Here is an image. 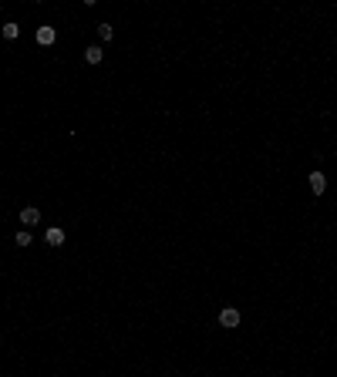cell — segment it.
<instances>
[{
	"label": "cell",
	"mask_w": 337,
	"mask_h": 377,
	"mask_svg": "<svg viewBox=\"0 0 337 377\" xmlns=\"http://www.w3.org/2000/svg\"><path fill=\"white\" fill-rule=\"evenodd\" d=\"M219 323H223L226 330H233V327H239V310H233V307H226V310H219Z\"/></svg>",
	"instance_id": "2"
},
{
	"label": "cell",
	"mask_w": 337,
	"mask_h": 377,
	"mask_svg": "<svg viewBox=\"0 0 337 377\" xmlns=\"http://www.w3.org/2000/svg\"><path fill=\"white\" fill-rule=\"evenodd\" d=\"M21 222L24 226H37V222H41V209H37V206H24L21 209Z\"/></svg>",
	"instance_id": "3"
},
{
	"label": "cell",
	"mask_w": 337,
	"mask_h": 377,
	"mask_svg": "<svg viewBox=\"0 0 337 377\" xmlns=\"http://www.w3.org/2000/svg\"><path fill=\"white\" fill-rule=\"evenodd\" d=\"M44 239H47V246H61L64 243V229H57V226H51L44 233Z\"/></svg>",
	"instance_id": "4"
},
{
	"label": "cell",
	"mask_w": 337,
	"mask_h": 377,
	"mask_svg": "<svg viewBox=\"0 0 337 377\" xmlns=\"http://www.w3.org/2000/svg\"><path fill=\"white\" fill-rule=\"evenodd\" d=\"M17 34H21V24H14V21H7V24H4V37H7V41H14Z\"/></svg>",
	"instance_id": "7"
},
{
	"label": "cell",
	"mask_w": 337,
	"mask_h": 377,
	"mask_svg": "<svg viewBox=\"0 0 337 377\" xmlns=\"http://www.w3.org/2000/svg\"><path fill=\"white\" fill-rule=\"evenodd\" d=\"M54 37H57V34H54V27H37V44H54Z\"/></svg>",
	"instance_id": "5"
},
{
	"label": "cell",
	"mask_w": 337,
	"mask_h": 377,
	"mask_svg": "<svg viewBox=\"0 0 337 377\" xmlns=\"http://www.w3.org/2000/svg\"><path fill=\"white\" fill-rule=\"evenodd\" d=\"M101 57H105L101 47H88V51H85V61H88V64H101Z\"/></svg>",
	"instance_id": "6"
},
{
	"label": "cell",
	"mask_w": 337,
	"mask_h": 377,
	"mask_svg": "<svg viewBox=\"0 0 337 377\" xmlns=\"http://www.w3.org/2000/svg\"><path fill=\"white\" fill-rule=\"evenodd\" d=\"M307 185H310V192H314V196H324V189H327V175H324V172H310Z\"/></svg>",
	"instance_id": "1"
},
{
	"label": "cell",
	"mask_w": 337,
	"mask_h": 377,
	"mask_svg": "<svg viewBox=\"0 0 337 377\" xmlns=\"http://www.w3.org/2000/svg\"><path fill=\"white\" fill-rule=\"evenodd\" d=\"M14 243H17V246H31V243H34V236L27 233V229H21V233L14 236Z\"/></svg>",
	"instance_id": "8"
},
{
	"label": "cell",
	"mask_w": 337,
	"mask_h": 377,
	"mask_svg": "<svg viewBox=\"0 0 337 377\" xmlns=\"http://www.w3.org/2000/svg\"><path fill=\"white\" fill-rule=\"evenodd\" d=\"M98 37H101V41H112V37H115L112 24H98Z\"/></svg>",
	"instance_id": "9"
}]
</instances>
